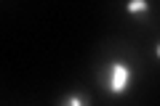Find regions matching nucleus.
<instances>
[{"label": "nucleus", "mask_w": 160, "mask_h": 106, "mask_svg": "<svg viewBox=\"0 0 160 106\" xmlns=\"http://www.w3.org/2000/svg\"><path fill=\"white\" fill-rule=\"evenodd\" d=\"M126 8H128V13H133V16H136V13H144V11L149 8V0H128Z\"/></svg>", "instance_id": "obj_2"}, {"label": "nucleus", "mask_w": 160, "mask_h": 106, "mask_svg": "<svg viewBox=\"0 0 160 106\" xmlns=\"http://www.w3.org/2000/svg\"><path fill=\"white\" fill-rule=\"evenodd\" d=\"M88 98H80V95H67L64 98V106H86Z\"/></svg>", "instance_id": "obj_3"}, {"label": "nucleus", "mask_w": 160, "mask_h": 106, "mask_svg": "<svg viewBox=\"0 0 160 106\" xmlns=\"http://www.w3.org/2000/svg\"><path fill=\"white\" fill-rule=\"evenodd\" d=\"M155 56H158V58H160V43H158V45H155Z\"/></svg>", "instance_id": "obj_4"}, {"label": "nucleus", "mask_w": 160, "mask_h": 106, "mask_svg": "<svg viewBox=\"0 0 160 106\" xmlns=\"http://www.w3.org/2000/svg\"><path fill=\"white\" fill-rule=\"evenodd\" d=\"M131 67H128L126 61H112L109 64V69H107V90L112 95H123L128 88H131Z\"/></svg>", "instance_id": "obj_1"}]
</instances>
